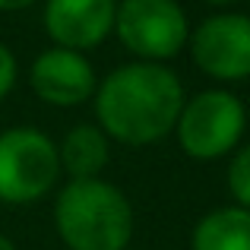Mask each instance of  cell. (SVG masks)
Returning a JSON list of instances; mask_svg holds the SVG:
<instances>
[{"instance_id": "5", "label": "cell", "mask_w": 250, "mask_h": 250, "mask_svg": "<svg viewBox=\"0 0 250 250\" xmlns=\"http://www.w3.org/2000/svg\"><path fill=\"white\" fill-rule=\"evenodd\" d=\"M114 32L124 48L146 63L171 61L190 42L187 13L177 0H124L117 3Z\"/></svg>"}, {"instance_id": "11", "label": "cell", "mask_w": 250, "mask_h": 250, "mask_svg": "<svg viewBox=\"0 0 250 250\" xmlns=\"http://www.w3.org/2000/svg\"><path fill=\"white\" fill-rule=\"evenodd\" d=\"M228 190L238 200V206L250 209V146H244L228 165Z\"/></svg>"}, {"instance_id": "8", "label": "cell", "mask_w": 250, "mask_h": 250, "mask_svg": "<svg viewBox=\"0 0 250 250\" xmlns=\"http://www.w3.org/2000/svg\"><path fill=\"white\" fill-rule=\"evenodd\" d=\"M117 0H48L44 29L67 51H89L114 32Z\"/></svg>"}, {"instance_id": "10", "label": "cell", "mask_w": 250, "mask_h": 250, "mask_svg": "<svg viewBox=\"0 0 250 250\" xmlns=\"http://www.w3.org/2000/svg\"><path fill=\"white\" fill-rule=\"evenodd\" d=\"M61 155V171H67L73 181H89L98 177V171L108 165V136L92 124H80L73 127L63 143L57 146Z\"/></svg>"}, {"instance_id": "13", "label": "cell", "mask_w": 250, "mask_h": 250, "mask_svg": "<svg viewBox=\"0 0 250 250\" xmlns=\"http://www.w3.org/2000/svg\"><path fill=\"white\" fill-rule=\"evenodd\" d=\"M35 0H0V10L3 13H13V10H25V6H32Z\"/></svg>"}, {"instance_id": "7", "label": "cell", "mask_w": 250, "mask_h": 250, "mask_svg": "<svg viewBox=\"0 0 250 250\" xmlns=\"http://www.w3.org/2000/svg\"><path fill=\"white\" fill-rule=\"evenodd\" d=\"M29 83L42 102L54 108H73L95 95L98 80L92 63L85 61L80 51L67 48H48L35 57L29 70Z\"/></svg>"}, {"instance_id": "4", "label": "cell", "mask_w": 250, "mask_h": 250, "mask_svg": "<svg viewBox=\"0 0 250 250\" xmlns=\"http://www.w3.org/2000/svg\"><path fill=\"white\" fill-rule=\"evenodd\" d=\"M247 127V111L238 95L225 89H206L184 102L177 117L181 149L196 162H215L241 143Z\"/></svg>"}, {"instance_id": "2", "label": "cell", "mask_w": 250, "mask_h": 250, "mask_svg": "<svg viewBox=\"0 0 250 250\" xmlns=\"http://www.w3.org/2000/svg\"><path fill=\"white\" fill-rule=\"evenodd\" d=\"M54 225L70 250H127L133 238V209L108 181H70L57 193Z\"/></svg>"}, {"instance_id": "3", "label": "cell", "mask_w": 250, "mask_h": 250, "mask_svg": "<svg viewBox=\"0 0 250 250\" xmlns=\"http://www.w3.org/2000/svg\"><path fill=\"white\" fill-rule=\"evenodd\" d=\"M61 177L57 146L35 127H10L0 133V200L25 206L48 193Z\"/></svg>"}, {"instance_id": "14", "label": "cell", "mask_w": 250, "mask_h": 250, "mask_svg": "<svg viewBox=\"0 0 250 250\" xmlns=\"http://www.w3.org/2000/svg\"><path fill=\"white\" fill-rule=\"evenodd\" d=\"M206 3H212V6H231V3H241V0H206Z\"/></svg>"}, {"instance_id": "9", "label": "cell", "mask_w": 250, "mask_h": 250, "mask_svg": "<svg viewBox=\"0 0 250 250\" xmlns=\"http://www.w3.org/2000/svg\"><path fill=\"white\" fill-rule=\"evenodd\" d=\"M190 250H250V209L225 206L203 215L190 234Z\"/></svg>"}, {"instance_id": "12", "label": "cell", "mask_w": 250, "mask_h": 250, "mask_svg": "<svg viewBox=\"0 0 250 250\" xmlns=\"http://www.w3.org/2000/svg\"><path fill=\"white\" fill-rule=\"evenodd\" d=\"M16 57H13V51L6 48V44H0V98L10 95V89L16 85Z\"/></svg>"}, {"instance_id": "15", "label": "cell", "mask_w": 250, "mask_h": 250, "mask_svg": "<svg viewBox=\"0 0 250 250\" xmlns=\"http://www.w3.org/2000/svg\"><path fill=\"white\" fill-rule=\"evenodd\" d=\"M0 250H16V247H13L10 238H3V234H0Z\"/></svg>"}, {"instance_id": "1", "label": "cell", "mask_w": 250, "mask_h": 250, "mask_svg": "<svg viewBox=\"0 0 250 250\" xmlns=\"http://www.w3.org/2000/svg\"><path fill=\"white\" fill-rule=\"evenodd\" d=\"M181 108V80L162 63H124L111 70L95 89L98 130L127 146H149L165 140L177 127Z\"/></svg>"}, {"instance_id": "6", "label": "cell", "mask_w": 250, "mask_h": 250, "mask_svg": "<svg viewBox=\"0 0 250 250\" xmlns=\"http://www.w3.org/2000/svg\"><path fill=\"white\" fill-rule=\"evenodd\" d=\"M193 63L215 80H247L250 76V16L219 13L200 22L190 35Z\"/></svg>"}]
</instances>
